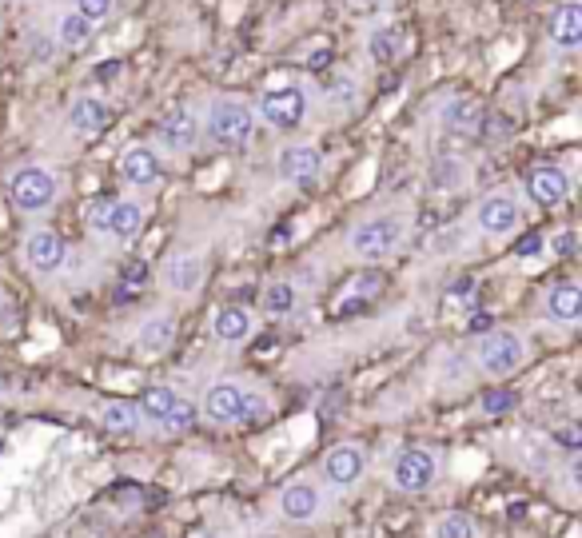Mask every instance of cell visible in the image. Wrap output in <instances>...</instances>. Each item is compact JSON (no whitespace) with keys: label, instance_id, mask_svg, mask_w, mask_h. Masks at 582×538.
<instances>
[{"label":"cell","instance_id":"obj_38","mask_svg":"<svg viewBox=\"0 0 582 538\" xmlns=\"http://www.w3.org/2000/svg\"><path fill=\"white\" fill-rule=\"evenodd\" d=\"M196 538H220V535H212V531H204V535H196Z\"/></svg>","mask_w":582,"mask_h":538},{"label":"cell","instance_id":"obj_17","mask_svg":"<svg viewBox=\"0 0 582 538\" xmlns=\"http://www.w3.org/2000/svg\"><path fill=\"white\" fill-rule=\"evenodd\" d=\"M280 515L295 523V527H307L323 515V491L315 483H288L280 491Z\"/></svg>","mask_w":582,"mask_h":538},{"label":"cell","instance_id":"obj_4","mask_svg":"<svg viewBox=\"0 0 582 538\" xmlns=\"http://www.w3.org/2000/svg\"><path fill=\"white\" fill-rule=\"evenodd\" d=\"M527 359H531L527 339L519 331H507V327H495V331L479 335V343H475V367L487 379H511L515 371L527 367Z\"/></svg>","mask_w":582,"mask_h":538},{"label":"cell","instance_id":"obj_36","mask_svg":"<svg viewBox=\"0 0 582 538\" xmlns=\"http://www.w3.org/2000/svg\"><path fill=\"white\" fill-rule=\"evenodd\" d=\"M144 275H148V271H144V268H128V271H124V283H132V279H136V283H140V279H144Z\"/></svg>","mask_w":582,"mask_h":538},{"label":"cell","instance_id":"obj_11","mask_svg":"<svg viewBox=\"0 0 582 538\" xmlns=\"http://www.w3.org/2000/svg\"><path fill=\"white\" fill-rule=\"evenodd\" d=\"M244 407H248V387L240 379H216L204 395V415L216 427H240L244 423Z\"/></svg>","mask_w":582,"mask_h":538},{"label":"cell","instance_id":"obj_9","mask_svg":"<svg viewBox=\"0 0 582 538\" xmlns=\"http://www.w3.org/2000/svg\"><path fill=\"white\" fill-rule=\"evenodd\" d=\"M276 172H280V180L291 184V188H311L323 176V148L311 144V140L284 144L280 156H276Z\"/></svg>","mask_w":582,"mask_h":538},{"label":"cell","instance_id":"obj_34","mask_svg":"<svg viewBox=\"0 0 582 538\" xmlns=\"http://www.w3.org/2000/svg\"><path fill=\"white\" fill-rule=\"evenodd\" d=\"M28 52H32V60H52L60 48H56V40H48V36H28Z\"/></svg>","mask_w":582,"mask_h":538},{"label":"cell","instance_id":"obj_13","mask_svg":"<svg viewBox=\"0 0 582 538\" xmlns=\"http://www.w3.org/2000/svg\"><path fill=\"white\" fill-rule=\"evenodd\" d=\"M571 192H575V180H571V172H567L563 164H539V168L527 176V196H531L539 208H547V212L563 208V204L571 200Z\"/></svg>","mask_w":582,"mask_h":538},{"label":"cell","instance_id":"obj_18","mask_svg":"<svg viewBox=\"0 0 582 538\" xmlns=\"http://www.w3.org/2000/svg\"><path fill=\"white\" fill-rule=\"evenodd\" d=\"M108 124H112V104H108L104 96H76V100H72V108H68V128H72L80 140L100 136Z\"/></svg>","mask_w":582,"mask_h":538},{"label":"cell","instance_id":"obj_27","mask_svg":"<svg viewBox=\"0 0 582 538\" xmlns=\"http://www.w3.org/2000/svg\"><path fill=\"white\" fill-rule=\"evenodd\" d=\"M367 52H371L375 64H395L403 56V32H399V24H375L367 32Z\"/></svg>","mask_w":582,"mask_h":538},{"label":"cell","instance_id":"obj_8","mask_svg":"<svg viewBox=\"0 0 582 538\" xmlns=\"http://www.w3.org/2000/svg\"><path fill=\"white\" fill-rule=\"evenodd\" d=\"M523 224H527V212H523V204H519L511 192H495V196H487V200L475 208V228H479L483 236H491V240H507V236H515Z\"/></svg>","mask_w":582,"mask_h":538},{"label":"cell","instance_id":"obj_15","mask_svg":"<svg viewBox=\"0 0 582 538\" xmlns=\"http://www.w3.org/2000/svg\"><path fill=\"white\" fill-rule=\"evenodd\" d=\"M156 136H160V148L164 152H192L196 144H200V112L196 108H188V104H176L164 120H160V128H156Z\"/></svg>","mask_w":582,"mask_h":538},{"label":"cell","instance_id":"obj_31","mask_svg":"<svg viewBox=\"0 0 582 538\" xmlns=\"http://www.w3.org/2000/svg\"><path fill=\"white\" fill-rule=\"evenodd\" d=\"M327 100H335L339 108H355V104H359V84H355L347 72H339V76L327 84Z\"/></svg>","mask_w":582,"mask_h":538},{"label":"cell","instance_id":"obj_23","mask_svg":"<svg viewBox=\"0 0 582 538\" xmlns=\"http://www.w3.org/2000/svg\"><path fill=\"white\" fill-rule=\"evenodd\" d=\"M176 343V315L172 311H152L136 327V347L148 355H164Z\"/></svg>","mask_w":582,"mask_h":538},{"label":"cell","instance_id":"obj_35","mask_svg":"<svg viewBox=\"0 0 582 538\" xmlns=\"http://www.w3.org/2000/svg\"><path fill=\"white\" fill-rule=\"evenodd\" d=\"M507 403H511L507 395H487V399H483V407H487V411H503Z\"/></svg>","mask_w":582,"mask_h":538},{"label":"cell","instance_id":"obj_3","mask_svg":"<svg viewBox=\"0 0 582 538\" xmlns=\"http://www.w3.org/2000/svg\"><path fill=\"white\" fill-rule=\"evenodd\" d=\"M60 200V180L44 164H20L8 176V204L20 216H48Z\"/></svg>","mask_w":582,"mask_h":538},{"label":"cell","instance_id":"obj_16","mask_svg":"<svg viewBox=\"0 0 582 538\" xmlns=\"http://www.w3.org/2000/svg\"><path fill=\"white\" fill-rule=\"evenodd\" d=\"M547 44H551L555 52H579L582 48V4L579 0L555 4L551 20H547Z\"/></svg>","mask_w":582,"mask_h":538},{"label":"cell","instance_id":"obj_6","mask_svg":"<svg viewBox=\"0 0 582 538\" xmlns=\"http://www.w3.org/2000/svg\"><path fill=\"white\" fill-rule=\"evenodd\" d=\"M435 479H439V455L431 447H403L387 471V483L399 495H427Z\"/></svg>","mask_w":582,"mask_h":538},{"label":"cell","instance_id":"obj_19","mask_svg":"<svg viewBox=\"0 0 582 538\" xmlns=\"http://www.w3.org/2000/svg\"><path fill=\"white\" fill-rule=\"evenodd\" d=\"M543 311H547V319L555 323V327H579L582 323V287L579 283H571V279H563V283H555L551 291H547V299H543Z\"/></svg>","mask_w":582,"mask_h":538},{"label":"cell","instance_id":"obj_37","mask_svg":"<svg viewBox=\"0 0 582 538\" xmlns=\"http://www.w3.org/2000/svg\"><path fill=\"white\" fill-rule=\"evenodd\" d=\"M383 0H351V8H379Z\"/></svg>","mask_w":582,"mask_h":538},{"label":"cell","instance_id":"obj_5","mask_svg":"<svg viewBox=\"0 0 582 538\" xmlns=\"http://www.w3.org/2000/svg\"><path fill=\"white\" fill-rule=\"evenodd\" d=\"M252 112H256V120H264L268 128L291 132V128H299V124L307 120V112H311V88L299 84V80L280 84V88L264 92V96L252 104Z\"/></svg>","mask_w":582,"mask_h":538},{"label":"cell","instance_id":"obj_14","mask_svg":"<svg viewBox=\"0 0 582 538\" xmlns=\"http://www.w3.org/2000/svg\"><path fill=\"white\" fill-rule=\"evenodd\" d=\"M20 256H24L28 271H36V275H52V271L64 268V260H68V248H64V240H60L52 228L36 224V228L24 236V244H20Z\"/></svg>","mask_w":582,"mask_h":538},{"label":"cell","instance_id":"obj_10","mask_svg":"<svg viewBox=\"0 0 582 538\" xmlns=\"http://www.w3.org/2000/svg\"><path fill=\"white\" fill-rule=\"evenodd\" d=\"M319 475H323L327 487L351 491V487H359L363 475H367V451H363L359 443H339V447H331V451L323 455Z\"/></svg>","mask_w":582,"mask_h":538},{"label":"cell","instance_id":"obj_29","mask_svg":"<svg viewBox=\"0 0 582 538\" xmlns=\"http://www.w3.org/2000/svg\"><path fill=\"white\" fill-rule=\"evenodd\" d=\"M295 303H299V291H295V283H288V279L268 283L264 295H260V307L268 315H288V311H295Z\"/></svg>","mask_w":582,"mask_h":538},{"label":"cell","instance_id":"obj_20","mask_svg":"<svg viewBox=\"0 0 582 538\" xmlns=\"http://www.w3.org/2000/svg\"><path fill=\"white\" fill-rule=\"evenodd\" d=\"M204 275H208V260H204V252H176V256L164 264V283H168L176 295H192V291H200Z\"/></svg>","mask_w":582,"mask_h":538},{"label":"cell","instance_id":"obj_33","mask_svg":"<svg viewBox=\"0 0 582 538\" xmlns=\"http://www.w3.org/2000/svg\"><path fill=\"white\" fill-rule=\"evenodd\" d=\"M272 415V407H268V399L264 395H256V391H248V407H244V423H260V419H268Z\"/></svg>","mask_w":582,"mask_h":538},{"label":"cell","instance_id":"obj_26","mask_svg":"<svg viewBox=\"0 0 582 538\" xmlns=\"http://www.w3.org/2000/svg\"><path fill=\"white\" fill-rule=\"evenodd\" d=\"M176 403H180V391H176V387H168V383H152V387H144V395H140L136 407H140V419H144V423L160 427Z\"/></svg>","mask_w":582,"mask_h":538},{"label":"cell","instance_id":"obj_21","mask_svg":"<svg viewBox=\"0 0 582 538\" xmlns=\"http://www.w3.org/2000/svg\"><path fill=\"white\" fill-rule=\"evenodd\" d=\"M252 331H256V319H252V311L240 307V303H228V307H220V311L212 315V335H216V343H224V347L248 343Z\"/></svg>","mask_w":582,"mask_h":538},{"label":"cell","instance_id":"obj_28","mask_svg":"<svg viewBox=\"0 0 582 538\" xmlns=\"http://www.w3.org/2000/svg\"><path fill=\"white\" fill-rule=\"evenodd\" d=\"M427 538H479V527H475L471 515L447 511V515H439V519L427 527Z\"/></svg>","mask_w":582,"mask_h":538},{"label":"cell","instance_id":"obj_30","mask_svg":"<svg viewBox=\"0 0 582 538\" xmlns=\"http://www.w3.org/2000/svg\"><path fill=\"white\" fill-rule=\"evenodd\" d=\"M200 419V411H196V403H188L184 395H180V403L168 411V419L160 423V431H168V435H180V431H188L192 423Z\"/></svg>","mask_w":582,"mask_h":538},{"label":"cell","instance_id":"obj_24","mask_svg":"<svg viewBox=\"0 0 582 538\" xmlns=\"http://www.w3.org/2000/svg\"><path fill=\"white\" fill-rule=\"evenodd\" d=\"M52 40H56V48H60V52H80V48H88V44L96 40V24H92V20H84L76 8H68V12H60Z\"/></svg>","mask_w":582,"mask_h":538},{"label":"cell","instance_id":"obj_22","mask_svg":"<svg viewBox=\"0 0 582 538\" xmlns=\"http://www.w3.org/2000/svg\"><path fill=\"white\" fill-rule=\"evenodd\" d=\"M435 120H439L447 132H475L479 120H483V104H479L475 96H467V92H455V96H447V100L435 108Z\"/></svg>","mask_w":582,"mask_h":538},{"label":"cell","instance_id":"obj_7","mask_svg":"<svg viewBox=\"0 0 582 538\" xmlns=\"http://www.w3.org/2000/svg\"><path fill=\"white\" fill-rule=\"evenodd\" d=\"M144 220H148V208L140 200L96 204V212H92V228L104 232V236H112L116 244H132L144 232Z\"/></svg>","mask_w":582,"mask_h":538},{"label":"cell","instance_id":"obj_12","mask_svg":"<svg viewBox=\"0 0 582 538\" xmlns=\"http://www.w3.org/2000/svg\"><path fill=\"white\" fill-rule=\"evenodd\" d=\"M116 168H120V180L128 188H152L164 176V152L156 144H128L120 152Z\"/></svg>","mask_w":582,"mask_h":538},{"label":"cell","instance_id":"obj_1","mask_svg":"<svg viewBox=\"0 0 582 538\" xmlns=\"http://www.w3.org/2000/svg\"><path fill=\"white\" fill-rule=\"evenodd\" d=\"M256 112L248 100H236V96H216L208 100L204 116H200V132L208 144L224 148V152H236V148H248L256 140Z\"/></svg>","mask_w":582,"mask_h":538},{"label":"cell","instance_id":"obj_25","mask_svg":"<svg viewBox=\"0 0 582 538\" xmlns=\"http://www.w3.org/2000/svg\"><path fill=\"white\" fill-rule=\"evenodd\" d=\"M96 423H100L108 435H132V431L144 427L140 407L128 403V399H104V403L96 407Z\"/></svg>","mask_w":582,"mask_h":538},{"label":"cell","instance_id":"obj_2","mask_svg":"<svg viewBox=\"0 0 582 538\" xmlns=\"http://www.w3.org/2000/svg\"><path fill=\"white\" fill-rule=\"evenodd\" d=\"M403 240H407V216L403 212H375L347 232V252L359 264H379V260L395 256L403 248Z\"/></svg>","mask_w":582,"mask_h":538},{"label":"cell","instance_id":"obj_32","mask_svg":"<svg viewBox=\"0 0 582 538\" xmlns=\"http://www.w3.org/2000/svg\"><path fill=\"white\" fill-rule=\"evenodd\" d=\"M72 8H76L84 20H92V24H104V20H112V12H116V0H72Z\"/></svg>","mask_w":582,"mask_h":538}]
</instances>
